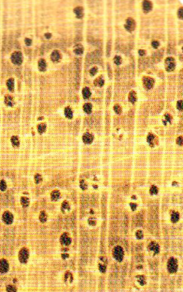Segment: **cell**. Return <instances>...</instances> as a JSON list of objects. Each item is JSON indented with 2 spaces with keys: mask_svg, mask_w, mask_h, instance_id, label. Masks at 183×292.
<instances>
[{
  "mask_svg": "<svg viewBox=\"0 0 183 292\" xmlns=\"http://www.w3.org/2000/svg\"><path fill=\"white\" fill-rule=\"evenodd\" d=\"M164 65L166 71L168 72H172L176 68V60L173 57H168L164 61Z\"/></svg>",
  "mask_w": 183,
  "mask_h": 292,
  "instance_id": "cell-1",
  "label": "cell"
},
{
  "mask_svg": "<svg viewBox=\"0 0 183 292\" xmlns=\"http://www.w3.org/2000/svg\"><path fill=\"white\" fill-rule=\"evenodd\" d=\"M124 28L127 32L132 33L135 30L136 27V23L134 18L132 17L127 18L125 20V23L124 24Z\"/></svg>",
  "mask_w": 183,
  "mask_h": 292,
  "instance_id": "cell-2",
  "label": "cell"
},
{
  "mask_svg": "<svg viewBox=\"0 0 183 292\" xmlns=\"http://www.w3.org/2000/svg\"><path fill=\"white\" fill-rule=\"evenodd\" d=\"M12 62L15 65H20L23 63V55L21 52L15 51L12 54L10 57Z\"/></svg>",
  "mask_w": 183,
  "mask_h": 292,
  "instance_id": "cell-3",
  "label": "cell"
},
{
  "mask_svg": "<svg viewBox=\"0 0 183 292\" xmlns=\"http://www.w3.org/2000/svg\"><path fill=\"white\" fill-rule=\"evenodd\" d=\"M142 83H143L144 87L147 90H150L152 89L154 87L155 81L153 77H149V76H145L142 78Z\"/></svg>",
  "mask_w": 183,
  "mask_h": 292,
  "instance_id": "cell-4",
  "label": "cell"
},
{
  "mask_svg": "<svg viewBox=\"0 0 183 292\" xmlns=\"http://www.w3.org/2000/svg\"><path fill=\"white\" fill-rule=\"evenodd\" d=\"M153 7V4L151 1L145 0L142 3V11L144 14H149L152 10Z\"/></svg>",
  "mask_w": 183,
  "mask_h": 292,
  "instance_id": "cell-5",
  "label": "cell"
},
{
  "mask_svg": "<svg viewBox=\"0 0 183 292\" xmlns=\"http://www.w3.org/2000/svg\"><path fill=\"white\" fill-rule=\"evenodd\" d=\"M82 139L83 142H84L85 144H90L93 142L94 137V135H92V133L87 131L83 135Z\"/></svg>",
  "mask_w": 183,
  "mask_h": 292,
  "instance_id": "cell-6",
  "label": "cell"
},
{
  "mask_svg": "<svg viewBox=\"0 0 183 292\" xmlns=\"http://www.w3.org/2000/svg\"><path fill=\"white\" fill-rule=\"evenodd\" d=\"M50 58H51V60L52 62L58 63L62 59V55H61L60 51L58 50H54L52 52Z\"/></svg>",
  "mask_w": 183,
  "mask_h": 292,
  "instance_id": "cell-7",
  "label": "cell"
},
{
  "mask_svg": "<svg viewBox=\"0 0 183 292\" xmlns=\"http://www.w3.org/2000/svg\"><path fill=\"white\" fill-rule=\"evenodd\" d=\"M73 12L75 15V18L81 20L84 17V9L82 6H77L73 9Z\"/></svg>",
  "mask_w": 183,
  "mask_h": 292,
  "instance_id": "cell-8",
  "label": "cell"
},
{
  "mask_svg": "<svg viewBox=\"0 0 183 292\" xmlns=\"http://www.w3.org/2000/svg\"><path fill=\"white\" fill-rule=\"evenodd\" d=\"M73 52L75 55H81L84 53V47L82 44H76L73 47Z\"/></svg>",
  "mask_w": 183,
  "mask_h": 292,
  "instance_id": "cell-9",
  "label": "cell"
},
{
  "mask_svg": "<svg viewBox=\"0 0 183 292\" xmlns=\"http://www.w3.org/2000/svg\"><path fill=\"white\" fill-rule=\"evenodd\" d=\"M82 94L83 98H84V99H85V100L90 99V98L91 97V94H92L91 90H90L89 87H84V88L82 89Z\"/></svg>",
  "mask_w": 183,
  "mask_h": 292,
  "instance_id": "cell-10",
  "label": "cell"
},
{
  "mask_svg": "<svg viewBox=\"0 0 183 292\" xmlns=\"http://www.w3.org/2000/svg\"><path fill=\"white\" fill-rule=\"evenodd\" d=\"M128 98L129 102H131V103L133 104H135L138 99L137 93H136L134 90H132L130 93H129Z\"/></svg>",
  "mask_w": 183,
  "mask_h": 292,
  "instance_id": "cell-11",
  "label": "cell"
},
{
  "mask_svg": "<svg viewBox=\"0 0 183 292\" xmlns=\"http://www.w3.org/2000/svg\"><path fill=\"white\" fill-rule=\"evenodd\" d=\"M38 70H39L40 71L42 72L45 71L46 70V68H47V64H46V62L45 59H42L38 61Z\"/></svg>",
  "mask_w": 183,
  "mask_h": 292,
  "instance_id": "cell-12",
  "label": "cell"
},
{
  "mask_svg": "<svg viewBox=\"0 0 183 292\" xmlns=\"http://www.w3.org/2000/svg\"><path fill=\"white\" fill-rule=\"evenodd\" d=\"M4 104L5 105L9 106V107H12L14 105V99L12 96L9 95V94H7L4 96Z\"/></svg>",
  "mask_w": 183,
  "mask_h": 292,
  "instance_id": "cell-13",
  "label": "cell"
},
{
  "mask_svg": "<svg viewBox=\"0 0 183 292\" xmlns=\"http://www.w3.org/2000/svg\"><path fill=\"white\" fill-rule=\"evenodd\" d=\"M94 84L96 87H102L105 84V80L103 79L102 76H100L94 80Z\"/></svg>",
  "mask_w": 183,
  "mask_h": 292,
  "instance_id": "cell-14",
  "label": "cell"
},
{
  "mask_svg": "<svg viewBox=\"0 0 183 292\" xmlns=\"http://www.w3.org/2000/svg\"><path fill=\"white\" fill-rule=\"evenodd\" d=\"M64 116L67 119H71L73 118V111L70 107H66L64 110Z\"/></svg>",
  "mask_w": 183,
  "mask_h": 292,
  "instance_id": "cell-15",
  "label": "cell"
},
{
  "mask_svg": "<svg viewBox=\"0 0 183 292\" xmlns=\"http://www.w3.org/2000/svg\"><path fill=\"white\" fill-rule=\"evenodd\" d=\"M6 85L10 91H14L15 87V80L13 78H10L6 82Z\"/></svg>",
  "mask_w": 183,
  "mask_h": 292,
  "instance_id": "cell-16",
  "label": "cell"
},
{
  "mask_svg": "<svg viewBox=\"0 0 183 292\" xmlns=\"http://www.w3.org/2000/svg\"><path fill=\"white\" fill-rule=\"evenodd\" d=\"M83 110H84V112L86 113V114H91L92 113V105L91 103H85L83 106Z\"/></svg>",
  "mask_w": 183,
  "mask_h": 292,
  "instance_id": "cell-17",
  "label": "cell"
},
{
  "mask_svg": "<svg viewBox=\"0 0 183 292\" xmlns=\"http://www.w3.org/2000/svg\"><path fill=\"white\" fill-rule=\"evenodd\" d=\"M155 139H156V136L153 135V133H149V135L147 136V141L150 144V147H154V145H155L154 141L155 140Z\"/></svg>",
  "mask_w": 183,
  "mask_h": 292,
  "instance_id": "cell-18",
  "label": "cell"
},
{
  "mask_svg": "<svg viewBox=\"0 0 183 292\" xmlns=\"http://www.w3.org/2000/svg\"><path fill=\"white\" fill-rule=\"evenodd\" d=\"M10 142L14 147L19 146L20 144V140L18 136H12L10 138Z\"/></svg>",
  "mask_w": 183,
  "mask_h": 292,
  "instance_id": "cell-19",
  "label": "cell"
},
{
  "mask_svg": "<svg viewBox=\"0 0 183 292\" xmlns=\"http://www.w3.org/2000/svg\"><path fill=\"white\" fill-rule=\"evenodd\" d=\"M46 128H47V126H46V124L45 123H40L38 124L37 125V130L38 131V133L40 134H43L45 133L46 130Z\"/></svg>",
  "mask_w": 183,
  "mask_h": 292,
  "instance_id": "cell-20",
  "label": "cell"
},
{
  "mask_svg": "<svg viewBox=\"0 0 183 292\" xmlns=\"http://www.w3.org/2000/svg\"><path fill=\"white\" fill-rule=\"evenodd\" d=\"M113 62L114 63V64L119 66V65H121L122 64V57L120 56V55H116L114 57Z\"/></svg>",
  "mask_w": 183,
  "mask_h": 292,
  "instance_id": "cell-21",
  "label": "cell"
},
{
  "mask_svg": "<svg viewBox=\"0 0 183 292\" xmlns=\"http://www.w3.org/2000/svg\"><path fill=\"white\" fill-rule=\"evenodd\" d=\"M113 110L114 112H115L117 114H121V113H122V107L119 105V104H116V105L114 106Z\"/></svg>",
  "mask_w": 183,
  "mask_h": 292,
  "instance_id": "cell-22",
  "label": "cell"
},
{
  "mask_svg": "<svg viewBox=\"0 0 183 292\" xmlns=\"http://www.w3.org/2000/svg\"><path fill=\"white\" fill-rule=\"evenodd\" d=\"M97 72H98V68L97 66H94L90 70L89 74L91 77H93V76H95L96 74L97 73Z\"/></svg>",
  "mask_w": 183,
  "mask_h": 292,
  "instance_id": "cell-23",
  "label": "cell"
},
{
  "mask_svg": "<svg viewBox=\"0 0 183 292\" xmlns=\"http://www.w3.org/2000/svg\"><path fill=\"white\" fill-rule=\"evenodd\" d=\"M151 45L154 49H156L160 46V43L157 40H153L151 43Z\"/></svg>",
  "mask_w": 183,
  "mask_h": 292,
  "instance_id": "cell-24",
  "label": "cell"
},
{
  "mask_svg": "<svg viewBox=\"0 0 183 292\" xmlns=\"http://www.w3.org/2000/svg\"><path fill=\"white\" fill-rule=\"evenodd\" d=\"M177 16H178V18H179V19H180L181 20L183 19V8H182V7H181L178 9V12H177Z\"/></svg>",
  "mask_w": 183,
  "mask_h": 292,
  "instance_id": "cell-25",
  "label": "cell"
},
{
  "mask_svg": "<svg viewBox=\"0 0 183 292\" xmlns=\"http://www.w3.org/2000/svg\"><path fill=\"white\" fill-rule=\"evenodd\" d=\"M176 108L180 111H182V110H183V101H182V100H178V101L177 102Z\"/></svg>",
  "mask_w": 183,
  "mask_h": 292,
  "instance_id": "cell-26",
  "label": "cell"
},
{
  "mask_svg": "<svg viewBox=\"0 0 183 292\" xmlns=\"http://www.w3.org/2000/svg\"><path fill=\"white\" fill-rule=\"evenodd\" d=\"M164 116H165V120L164 121H166V122H169L170 124H171L173 119L172 116L170 114H168V113H166V114L164 115Z\"/></svg>",
  "mask_w": 183,
  "mask_h": 292,
  "instance_id": "cell-27",
  "label": "cell"
},
{
  "mask_svg": "<svg viewBox=\"0 0 183 292\" xmlns=\"http://www.w3.org/2000/svg\"><path fill=\"white\" fill-rule=\"evenodd\" d=\"M59 197H60V194H59V192H57V191H55V192H54L53 194H52V199H53V200H56L57 199H58L59 198Z\"/></svg>",
  "mask_w": 183,
  "mask_h": 292,
  "instance_id": "cell-28",
  "label": "cell"
},
{
  "mask_svg": "<svg viewBox=\"0 0 183 292\" xmlns=\"http://www.w3.org/2000/svg\"><path fill=\"white\" fill-rule=\"evenodd\" d=\"M176 143L177 144L179 145V146H182V144H183V138L182 136H179L178 138L176 139Z\"/></svg>",
  "mask_w": 183,
  "mask_h": 292,
  "instance_id": "cell-29",
  "label": "cell"
},
{
  "mask_svg": "<svg viewBox=\"0 0 183 292\" xmlns=\"http://www.w3.org/2000/svg\"><path fill=\"white\" fill-rule=\"evenodd\" d=\"M150 194H152V195H155V194H157L158 192V188H157L155 186H153L150 189Z\"/></svg>",
  "mask_w": 183,
  "mask_h": 292,
  "instance_id": "cell-30",
  "label": "cell"
},
{
  "mask_svg": "<svg viewBox=\"0 0 183 292\" xmlns=\"http://www.w3.org/2000/svg\"><path fill=\"white\" fill-rule=\"evenodd\" d=\"M25 43L26 44V45L27 46H31V44L32 43V40H31V38H26L25 39Z\"/></svg>",
  "mask_w": 183,
  "mask_h": 292,
  "instance_id": "cell-31",
  "label": "cell"
},
{
  "mask_svg": "<svg viewBox=\"0 0 183 292\" xmlns=\"http://www.w3.org/2000/svg\"><path fill=\"white\" fill-rule=\"evenodd\" d=\"M178 217H179L178 214L176 213H175L172 214V220L176 221V220H178Z\"/></svg>",
  "mask_w": 183,
  "mask_h": 292,
  "instance_id": "cell-32",
  "label": "cell"
},
{
  "mask_svg": "<svg viewBox=\"0 0 183 292\" xmlns=\"http://www.w3.org/2000/svg\"><path fill=\"white\" fill-rule=\"evenodd\" d=\"M138 54L140 56H144L146 54V51L144 49H139L138 51Z\"/></svg>",
  "mask_w": 183,
  "mask_h": 292,
  "instance_id": "cell-33",
  "label": "cell"
},
{
  "mask_svg": "<svg viewBox=\"0 0 183 292\" xmlns=\"http://www.w3.org/2000/svg\"><path fill=\"white\" fill-rule=\"evenodd\" d=\"M80 187L83 189V190H85V189L87 188V186H86V185L85 183V182L84 181H82L80 182Z\"/></svg>",
  "mask_w": 183,
  "mask_h": 292,
  "instance_id": "cell-34",
  "label": "cell"
},
{
  "mask_svg": "<svg viewBox=\"0 0 183 292\" xmlns=\"http://www.w3.org/2000/svg\"><path fill=\"white\" fill-rule=\"evenodd\" d=\"M45 37L46 39H50L52 37V34L51 33H45Z\"/></svg>",
  "mask_w": 183,
  "mask_h": 292,
  "instance_id": "cell-35",
  "label": "cell"
},
{
  "mask_svg": "<svg viewBox=\"0 0 183 292\" xmlns=\"http://www.w3.org/2000/svg\"><path fill=\"white\" fill-rule=\"evenodd\" d=\"M5 183H4L3 181H2L1 183V186H0V189H1L2 191H4L5 189Z\"/></svg>",
  "mask_w": 183,
  "mask_h": 292,
  "instance_id": "cell-36",
  "label": "cell"
},
{
  "mask_svg": "<svg viewBox=\"0 0 183 292\" xmlns=\"http://www.w3.org/2000/svg\"><path fill=\"white\" fill-rule=\"evenodd\" d=\"M131 206H132L133 210H134V209H135V208H136V205L135 204H131Z\"/></svg>",
  "mask_w": 183,
  "mask_h": 292,
  "instance_id": "cell-37",
  "label": "cell"
}]
</instances>
